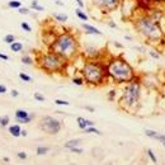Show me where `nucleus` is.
Returning a JSON list of instances; mask_svg holds the SVG:
<instances>
[{
    "mask_svg": "<svg viewBox=\"0 0 165 165\" xmlns=\"http://www.w3.org/2000/svg\"><path fill=\"white\" fill-rule=\"evenodd\" d=\"M106 71L108 79L118 85L127 84L137 75L132 65L122 56H112L108 58L106 62Z\"/></svg>",
    "mask_w": 165,
    "mask_h": 165,
    "instance_id": "nucleus-1",
    "label": "nucleus"
},
{
    "mask_svg": "<svg viewBox=\"0 0 165 165\" xmlns=\"http://www.w3.org/2000/svg\"><path fill=\"white\" fill-rule=\"evenodd\" d=\"M48 51L62 56L65 60L71 62L80 55V43L78 37L70 31L58 33L55 41L48 46Z\"/></svg>",
    "mask_w": 165,
    "mask_h": 165,
    "instance_id": "nucleus-2",
    "label": "nucleus"
},
{
    "mask_svg": "<svg viewBox=\"0 0 165 165\" xmlns=\"http://www.w3.org/2000/svg\"><path fill=\"white\" fill-rule=\"evenodd\" d=\"M132 24L140 36L146 38L147 42L157 43L164 40V29L159 22L151 19L146 13H137L132 19Z\"/></svg>",
    "mask_w": 165,
    "mask_h": 165,
    "instance_id": "nucleus-3",
    "label": "nucleus"
},
{
    "mask_svg": "<svg viewBox=\"0 0 165 165\" xmlns=\"http://www.w3.org/2000/svg\"><path fill=\"white\" fill-rule=\"evenodd\" d=\"M142 95V80L136 75L131 81L125 84L122 90V97L119 99V107L126 112H136L141 106Z\"/></svg>",
    "mask_w": 165,
    "mask_h": 165,
    "instance_id": "nucleus-4",
    "label": "nucleus"
},
{
    "mask_svg": "<svg viewBox=\"0 0 165 165\" xmlns=\"http://www.w3.org/2000/svg\"><path fill=\"white\" fill-rule=\"evenodd\" d=\"M80 75L88 86L98 88L104 85L108 80L106 62L102 60H86L80 69Z\"/></svg>",
    "mask_w": 165,
    "mask_h": 165,
    "instance_id": "nucleus-5",
    "label": "nucleus"
},
{
    "mask_svg": "<svg viewBox=\"0 0 165 165\" xmlns=\"http://www.w3.org/2000/svg\"><path fill=\"white\" fill-rule=\"evenodd\" d=\"M34 62L38 65V68L42 71L50 74V75H52V74H62L69 68L70 64L68 60H65L62 56L55 54L52 51H47L45 54H42L40 58L34 60Z\"/></svg>",
    "mask_w": 165,
    "mask_h": 165,
    "instance_id": "nucleus-6",
    "label": "nucleus"
},
{
    "mask_svg": "<svg viewBox=\"0 0 165 165\" xmlns=\"http://www.w3.org/2000/svg\"><path fill=\"white\" fill-rule=\"evenodd\" d=\"M38 128L46 135H57L61 131L62 125L57 118L52 117V116H45L38 122Z\"/></svg>",
    "mask_w": 165,
    "mask_h": 165,
    "instance_id": "nucleus-7",
    "label": "nucleus"
},
{
    "mask_svg": "<svg viewBox=\"0 0 165 165\" xmlns=\"http://www.w3.org/2000/svg\"><path fill=\"white\" fill-rule=\"evenodd\" d=\"M119 8H121L123 20H132L133 17L139 13V8H137V4H136V0H121Z\"/></svg>",
    "mask_w": 165,
    "mask_h": 165,
    "instance_id": "nucleus-8",
    "label": "nucleus"
},
{
    "mask_svg": "<svg viewBox=\"0 0 165 165\" xmlns=\"http://www.w3.org/2000/svg\"><path fill=\"white\" fill-rule=\"evenodd\" d=\"M92 3L102 13L108 14V13H112L119 8L121 0H92Z\"/></svg>",
    "mask_w": 165,
    "mask_h": 165,
    "instance_id": "nucleus-9",
    "label": "nucleus"
},
{
    "mask_svg": "<svg viewBox=\"0 0 165 165\" xmlns=\"http://www.w3.org/2000/svg\"><path fill=\"white\" fill-rule=\"evenodd\" d=\"M34 118V114H29L27 111L24 109H18L15 111V119L19 125H26V123H29Z\"/></svg>",
    "mask_w": 165,
    "mask_h": 165,
    "instance_id": "nucleus-10",
    "label": "nucleus"
},
{
    "mask_svg": "<svg viewBox=\"0 0 165 165\" xmlns=\"http://www.w3.org/2000/svg\"><path fill=\"white\" fill-rule=\"evenodd\" d=\"M83 55H85L88 60H100V51L93 46L85 47V50L83 51Z\"/></svg>",
    "mask_w": 165,
    "mask_h": 165,
    "instance_id": "nucleus-11",
    "label": "nucleus"
},
{
    "mask_svg": "<svg viewBox=\"0 0 165 165\" xmlns=\"http://www.w3.org/2000/svg\"><path fill=\"white\" fill-rule=\"evenodd\" d=\"M57 37V34L54 33V31H48V29H45L42 32V42L48 47L52 42L55 41V38Z\"/></svg>",
    "mask_w": 165,
    "mask_h": 165,
    "instance_id": "nucleus-12",
    "label": "nucleus"
},
{
    "mask_svg": "<svg viewBox=\"0 0 165 165\" xmlns=\"http://www.w3.org/2000/svg\"><path fill=\"white\" fill-rule=\"evenodd\" d=\"M81 28L84 29V32L88 34H94V36H102V34H103L102 31H99L98 28H95L94 26H90V24H86V23H83Z\"/></svg>",
    "mask_w": 165,
    "mask_h": 165,
    "instance_id": "nucleus-13",
    "label": "nucleus"
},
{
    "mask_svg": "<svg viewBox=\"0 0 165 165\" xmlns=\"http://www.w3.org/2000/svg\"><path fill=\"white\" fill-rule=\"evenodd\" d=\"M76 122H78V126L80 129H85L86 127H89V126H94V122L93 121H89V119H85L84 117H78L76 118Z\"/></svg>",
    "mask_w": 165,
    "mask_h": 165,
    "instance_id": "nucleus-14",
    "label": "nucleus"
},
{
    "mask_svg": "<svg viewBox=\"0 0 165 165\" xmlns=\"http://www.w3.org/2000/svg\"><path fill=\"white\" fill-rule=\"evenodd\" d=\"M9 133L13 136V137H19L20 133H22V128H20L19 123L18 125H13L9 127Z\"/></svg>",
    "mask_w": 165,
    "mask_h": 165,
    "instance_id": "nucleus-15",
    "label": "nucleus"
},
{
    "mask_svg": "<svg viewBox=\"0 0 165 165\" xmlns=\"http://www.w3.org/2000/svg\"><path fill=\"white\" fill-rule=\"evenodd\" d=\"M145 135L147 137L155 140V141H159L160 137H161V133L157 132V131H154V129H145Z\"/></svg>",
    "mask_w": 165,
    "mask_h": 165,
    "instance_id": "nucleus-16",
    "label": "nucleus"
},
{
    "mask_svg": "<svg viewBox=\"0 0 165 165\" xmlns=\"http://www.w3.org/2000/svg\"><path fill=\"white\" fill-rule=\"evenodd\" d=\"M52 18L56 19V20H57V22L65 23L66 20L69 19V17L66 15V14H64V13H54V14H52Z\"/></svg>",
    "mask_w": 165,
    "mask_h": 165,
    "instance_id": "nucleus-17",
    "label": "nucleus"
},
{
    "mask_svg": "<svg viewBox=\"0 0 165 165\" xmlns=\"http://www.w3.org/2000/svg\"><path fill=\"white\" fill-rule=\"evenodd\" d=\"M81 145V140L79 139H75V140H70V141H68L64 145V147H66V149H71V147H75V146H80Z\"/></svg>",
    "mask_w": 165,
    "mask_h": 165,
    "instance_id": "nucleus-18",
    "label": "nucleus"
},
{
    "mask_svg": "<svg viewBox=\"0 0 165 165\" xmlns=\"http://www.w3.org/2000/svg\"><path fill=\"white\" fill-rule=\"evenodd\" d=\"M75 13H76V15H78V18L80 20H83V22H86V20H89V17H88V14L86 13H84L81 8H78L75 10Z\"/></svg>",
    "mask_w": 165,
    "mask_h": 165,
    "instance_id": "nucleus-19",
    "label": "nucleus"
},
{
    "mask_svg": "<svg viewBox=\"0 0 165 165\" xmlns=\"http://www.w3.org/2000/svg\"><path fill=\"white\" fill-rule=\"evenodd\" d=\"M20 61H22V64H24V65H28V66H32L33 64H36V62H34V58H33V57H31L29 55L23 56Z\"/></svg>",
    "mask_w": 165,
    "mask_h": 165,
    "instance_id": "nucleus-20",
    "label": "nucleus"
},
{
    "mask_svg": "<svg viewBox=\"0 0 165 165\" xmlns=\"http://www.w3.org/2000/svg\"><path fill=\"white\" fill-rule=\"evenodd\" d=\"M10 50H12L13 52H20L23 50V45L20 43V42H13L12 45H10Z\"/></svg>",
    "mask_w": 165,
    "mask_h": 165,
    "instance_id": "nucleus-21",
    "label": "nucleus"
},
{
    "mask_svg": "<svg viewBox=\"0 0 165 165\" xmlns=\"http://www.w3.org/2000/svg\"><path fill=\"white\" fill-rule=\"evenodd\" d=\"M31 8H32L33 10H36V12H43L45 10V6H42L38 4L37 0H33L32 3H31Z\"/></svg>",
    "mask_w": 165,
    "mask_h": 165,
    "instance_id": "nucleus-22",
    "label": "nucleus"
},
{
    "mask_svg": "<svg viewBox=\"0 0 165 165\" xmlns=\"http://www.w3.org/2000/svg\"><path fill=\"white\" fill-rule=\"evenodd\" d=\"M146 154H147V156H149V159L151 160V163L152 164H157L159 161H157V157L155 156V154H154V151L151 149H147L146 150Z\"/></svg>",
    "mask_w": 165,
    "mask_h": 165,
    "instance_id": "nucleus-23",
    "label": "nucleus"
},
{
    "mask_svg": "<svg viewBox=\"0 0 165 165\" xmlns=\"http://www.w3.org/2000/svg\"><path fill=\"white\" fill-rule=\"evenodd\" d=\"M84 132L85 133H95V135H98V136L102 135V132L97 127H94V126H89V127H86L85 129H84Z\"/></svg>",
    "mask_w": 165,
    "mask_h": 165,
    "instance_id": "nucleus-24",
    "label": "nucleus"
},
{
    "mask_svg": "<svg viewBox=\"0 0 165 165\" xmlns=\"http://www.w3.org/2000/svg\"><path fill=\"white\" fill-rule=\"evenodd\" d=\"M8 6L10 9H19L22 6V3L18 1V0H10L8 3Z\"/></svg>",
    "mask_w": 165,
    "mask_h": 165,
    "instance_id": "nucleus-25",
    "label": "nucleus"
},
{
    "mask_svg": "<svg viewBox=\"0 0 165 165\" xmlns=\"http://www.w3.org/2000/svg\"><path fill=\"white\" fill-rule=\"evenodd\" d=\"M48 147H46V146H38L37 149H36V152H37V155H40V156H42V155H46V154L48 152Z\"/></svg>",
    "mask_w": 165,
    "mask_h": 165,
    "instance_id": "nucleus-26",
    "label": "nucleus"
},
{
    "mask_svg": "<svg viewBox=\"0 0 165 165\" xmlns=\"http://www.w3.org/2000/svg\"><path fill=\"white\" fill-rule=\"evenodd\" d=\"M71 81L75 84V85H78V86H81L85 84V81H84V79H83V76H74Z\"/></svg>",
    "mask_w": 165,
    "mask_h": 165,
    "instance_id": "nucleus-27",
    "label": "nucleus"
},
{
    "mask_svg": "<svg viewBox=\"0 0 165 165\" xmlns=\"http://www.w3.org/2000/svg\"><path fill=\"white\" fill-rule=\"evenodd\" d=\"M8 125H9V117L8 116L0 117V127H6Z\"/></svg>",
    "mask_w": 165,
    "mask_h": 165,
    "instance_id": "nucleus-28",
    "label": "nucleus"
},
{
    "mask_svg": "<svg viewBox=\"0 0 165 165\" xmlns=\"http://www.w3.org/2000/svg\"><path fill=\"white\" fill-rule=\"evenodd\" d=\"M19 78H20V80H23V81H26V83L32 81V78H31L29 75H27L26 72H19Z\"/></svg>",
    "mask_w": 165,
    "mask_h": 165,
    "instance_id": "nucleus-29",
    "label": "nucleus"
},
{
    "mask_svg": "<svg viewBox=\"0 0 165 165\" xmlns=\"http://www.w3.org/2000/svg\"><path fill=\"white\" fill-rule=\"evenodd\" d=\"M4 42L8 45H12L13 42H15V37L13 36V34H6V36L4 37Z\"/></svg>",
    "mask_w": 165,
    "mask_h": 165,
    "instance_id": "nucleus-30",
    "label": "nucleus"
},
{
    "mask_svg": "<svg viewBox=\"0 0 165 165\" xmlns=\"http://www.w3.org/2000/svg\"><path fill=\"white\" fill-rule=\"evenodd\" d=\"M20 27H22L23 31H26V32H28V33L32 32V28H31V26L27 22H22V23H20Z\"/></svg>",
    "mask_w": 165,
    "mask_h": 165,
    "instance_id": "nucleus-31",
    "label": "nucleus"
},
{
    "mask_svg": "<svg viewBox=\"0 0 165 165\" xmlns=\"http://www.w3.org/2000/svg\"><path fill=\"white\" fill-rule=\"evenodd\" d=\"M149 55L151 56L152 58H155V60H159L160 58V54L156 50H149Z\"/></svg>",
    "mask_w": 165,
    "mask_h": 165,
    "instance_id": "nucleus-32",
    "label": "nucleus"
},
{
    "mask_svg": "<svg viewBox=\"0 0 165 165\" xmlns=\"http://www.w3.org/2000/svg\"><path fill=\"white\" fill-rule=\"evenodd\" d=\"M107 97H108V100H109V102H113L114 98H116V90H114V89L109 90V92H108V94H107Z\"/></svg>",
    "mask_w": 165,
    "mask_h": 165,
    "instance_id": "nucleus-33",
    "label": "nucleus"
},
{
    "mask_svg": "<svg viewBox=\"0 0 165 165\" xmlns=\"http://www.w3.org/2000/svg\"><path fill=\"white\" fill-rule=\"evenodd\" d=\"M33 98L36 99L37 102H45V97L42 95V94H40V93H34L33 94Z\"/></svg>",
    "mask_w": 165,
    "mask_h": 165,
    "instance_id": "nucleus-34",
    "label": "nucleus"
},
{
    "mask_svg": "<svg viewBox=\"0 0 165 165\" xmlns=\"http://www.w3.org/2000/svg\"><path fill=\"white\" fill-rule=\"evenodd\" d=\"M71 152L74 154H83V149H80L79 146H75V147H71V149H69Z\"/></svg>",
    "mask_w": 165,
    "mask_h": 165,
    "instance_id": "nucleus-35",
    "label": "nucleus"
},
{
    "mask_svg": "<svg viewBox=\"0 0 165 165\" xmlns=\"http://www.w3.org/2000/svg\"><path fill=\"white\" fill-rule=\"evenodd\" d=\"M55 103L57 104V106H69V104H70L68 100H62V99H56Z\"/></svg>",
    "mask_w": 165,
    "mask_h": 165,
    "instance_id": "nucleus-36",
    "label": "nucleus"
},
{
    "mask_svg": "<svg viewBox=\"0 0 165 165\" xmlns=\"http://www.w3.org/2000/svg\"><path fill=\"white\" fill-rule=\"evenodd\" d=\"M18 13L27 15V14H29V9H28V8H24V6H20V8L18 9Z\"/></svg>",
    "mask_w": 165,
    "mask_h": 165,
    "instance_id": "nucleus-37",
    "label": "nucleus"
},
{
    "mask_svg": "<svg viewBox=\"0 0 165 165\" xmlns=\"http://www.w3.org/2000/svg\"><path fill=\"white\" fill-rule=\"evenodd\" d=\"M17 156H18V159H20V160H26L27 159V154L24 151H19L18 154H17Z\"/></svg>",
    "mask_w": 165,
    "mask_h": 165,
    "instance_id": "nucleus-38",
    "label": "nucleus"
},
{
    "mask_svg": "<svg viewBox=\"0 0 165 165\" xmlns=\"http://www.w3.org/2000/svg\"><path fill=\"white\" fill-rule=\"evenodd\" d=\"M155 5H160V4H165V0H151Z\"/></svg>",
    "mask_w": 165,
    "mask_h": 165,
    "instance_id": "nucleus-39",
    "label": "nucleus"
},
{
    "mask_svg": "<svg viewBox=\"0 0 165 165\" xmlns=\"http://www.w3.org/2000/svg\"><path fill=\"white\" fill-rule=\"evenodd\" d=\"M159 142L165 147V135H164V133H161V137H160V140H159Z\"/></svg>",
    "mask_w": 165,
    "mask_h": 165,
    "instance_id": "nucleus-40",
    "label": "nucleus"
},
{
    "mask_svg": "<svg viewBox=\"0 0 165 165\" xmlns=\"http://www.w3.org/2000/svg\"><path fill=\"white\" fill-rule=\"evenodd\" d=\"M108 26H109L111 28H114V29H116V28H117V24H116L114 22H113V20H108Z\"/></svg>",
    "mask_w": 165,
    "mask_h": 165,
    "instance_id": "nucleus-41",
    "label": "nucleus"
},
{
    "mask_svg": "<svg viewBox=\"0 0 165 165\" xmlns=\"http://www.w3.org/2000/svg\"><path fill=\"white\" fill-rule=\"evenodd\" d=\"M10 94H12V97H14V98H17V97H18V95H19V92H18V90H15V89H13V90H12V92H10Z\"/></svg>",
    "mask_w": 165,
    "mask_h": 165,
    "instance_id": "nucleus-42",
    "label": "nucleus"
},
{
    "mask_svg": "<svg viewBox=\"0 0 165 165\" xmlns=\"http://www.w3.org/2000/svg\"><path fill=\"white\" fill-rule=\"evenodd\" d=\"M76 1V4L79 5V8H84V1L83 0H75Z\"/></svg>",
    "mask_w": 165,
    "mask_h": 165,
    "instance_id": "nucleus-43",
    "label": "nucleus"
},
{
    "mask_svg": "<svg viewBox=\"0 0 165 165\" xmlns=\"http://www.w3.org/2000/svg\"><path fill=\"white\" fill-rule=\"evenodd\" d=\"M6 93V88L4 85H0V94H5Z\"/></svg>",
    "mask_w": 165,
    "mask_h": 165,
    "instance_id": "nucleus-44",
    "label": "nucleus"
},
{
    "mask_svg": "<svg viewBox=\"0 0 165 165\" xmlns=\"http://www.w3.org/2000/svg\"><path fill=\"white\" fill-rule=\"evenodd\" d=\"M84 108H85L86 111H89V112H94V111H95L93 107H90V106H84Z\"/></svg>",
    "mask_w": 165,
    "mask_h": 165,
    "instance_id": "nucleus-45",
    "label": "nucleus"
},
{
    "mask_svg": "<svg viewBox=\"0 0 165 165\" xmlns=\"http://www.w3.org/2000/svg\"><path fill=\"white\" fill-rule=\"evenodd\" d=\"M0 58H3V60H8V55H4V54H0Z\"/></svg>",
    "mask_w": 165,
    "mask_h": 165,
    "instance_id": "nucleus-46",
    "label": "nucleus"
},
{
    "mask_svg": "<svg viewBox=\"0 0 165 165\" xmlns=\"http://www.w3.org/2000/svg\"><path fill=\"white\" fill-rule=\"evenodd\" d=\"M56 5H60V6H64V3L61 0H56Z\"/></svg>",
    "mask_w": 165,
    "mask_h": 165,
    "instance_id": "nucleus-47",
    "label": "nucleus"
},
{
    "mask_svg": "<svg viewBox=\"0 0 165 165\" xmlns=\"http://www.w3.org/2000/svg\"><path fill=\"white\" fill-rule=\"evenodd\" d=\"M114 46H116V47H118V48H123V46H122L121 43H118V42H114Z\"/></svg>",
    "mask_w": 165,
    "mask_h": 165,
    "instance_id": "nucleus-48",
    "label": "nucleus"
},
{
    "mask_svg": "<svg viewBox=\"0 0 165 165\" xmlns=\"http://www.w3.org/2000/svg\"><path fill=\"white\" fill-rule=\"evenodd\" d=\"M3 163H5V164H9V163H10L9 157H4V159H3Z\"/></svg>",
    "mask_w": 165,
    "mask_h": 165,
    "instance_id": "nucleus-49",
    "label": "nucleus"
},
{
    "mask_svg": "<svg viewBox=\"0 0 165 165\" xmlns=\"http://www.w3.org/2000/svg\"><path fill=\"white\" fill-rule=\"evenodd\" d=\"M20 136L26 137V136H27V131H26V129H22V133H20Z\"/></svg>",
    "mask_w": 165,
    "mask_h": 165,
    "instance_id": "nucleus-50",
    "label": "nucleus"
},
{
    "mask_svg": "<svg viewBox=\"0 0 165 165\" xmlns=\"http://www.w3.org/2000/svg\"><path fill=\"white\" fill-rule=\"evenodd\" d=\"M125 40H126V41H132V38L129 37V36H125Z\"/></svg>",
    "mask_w": 165,
    "mask_h": 165,
    "instance_id": "nucleus-51",
    "label": "nucleus"
}]
</instances>
